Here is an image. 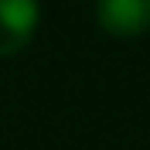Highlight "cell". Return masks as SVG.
Masks as SVG:
<instances>
[{
  "mask_svg": "<svg viewBox=\"0 0 150 150\" xmlns=\"http://www.w3.org/2000/svg\"><path fill=\"white\" fill-rule=\"evenodd\" d=\"M41 21L38 0H0V58H14L31 45Z\"/></svg>",
  "mask_w": 150,
  "mask_h": 150,
  "instance_id": "cell-1",
  "label": "cell"
},
{
  "mask_svg": "<svg viewBox=\"0 0 150 150\" xmlns=\"http://www.w3.org/2000/svg\"><path fill=\"white\" fill-rule=\"evenodd\" d=\"M96 24L120 41L140 38L150 31V0H96Z\"/></svg>",
  "mask_w": 150,
  "mask_h": 150,
  "instance_id": "cell-2",
  "label": "cell"
}]
</instances>
